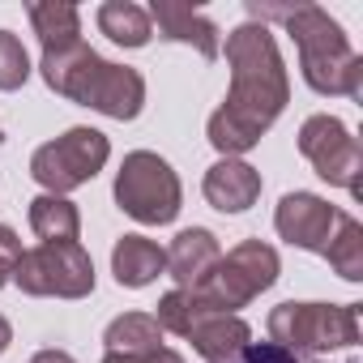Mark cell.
I'll return each mask as SVG.
<instances>
[{
    "label": "cell",
    "instance_id": "6da1fadb",
    "mask_svg": "<svg viewBox=\"0 0 363 363\" xmlns=\"http://www.w3.org/2000/svg\"><path fill=\"white\" fill-rule=\"evenodd\" d=\"M227 65L231 90L210 116L206 133L223 158H240L269 133V124L291 103V77L265 22H244L227 35Z\"/></svg>",
    "mask_w": 363,
    "mask_h": 363
},
{
    "label": "cell",
    "instance_id": "7a4b0ae2",
    "mask_svg": "<svg viewBox=\"0 0 363 363\" xmlns=\"http://www.w3.org/2000/svg\"><path fill=\"white\" fill-rule=\"evenodd\" d=\"M248 13L257 22L274 18L286 26V35L295 39L299 48V69H303V82L316 90V94H346V99H363V56L346 43L342 26L320 9V5H286V9H274V5H248Z\"/></svg>",
    "mask_w": 363,
    "mask_h": 363
},
{
    "label": "cell",
    "instance_id": "3957f363",
    "mask_svg": "<svg viewBox=\"0 0 363 363\" xmlns=\"http://www.w3.org/2000/svg\"><path fill=\"white\" fill-rule=\"evenodd\" d=\"M43 82L69 99L82 103L90 111H103L111 120H137L145 107V77L128 65H111L103 60L94 48L73 43L60 52H43Z\"/></svg>",
    "mask_w": 363,
    "mask_h": 363
},
{
    "label": "cell",
    "instance_id": "277c9868",
    "mask_svg": "<svg viewBox=\"0 0 363 363\" xmlns=\"http://www.w3.org/2000/svg\"><path fill=\"white\" fill-rule=\"evenodd\" d=\"M116 206L145 227H167L179 218L184 189L167 158H158L154 150H133L116 171Z\"/></svg>",
    "mask_w": 363,
    "mask_h": 363
},
{
    "label": "cell",
    "instance_id": "5b68a950",
    "mask_svg": "<svg viewBox=\"0 0 363 363\" xmlns=\"http://www.w3.org/2000/svg\"><path fill=\"white\" fill-rule=\"evenodd\" d=\"M278 269H282V261H278V252L269 244L244 240L227 257H218V265L210 269V278L201 286H193L189 295L206 312H231L235 316V308L252 303L261 291H269L278 282Z\"/></svg>",
    "mask_w": 363,
    "mask_h": 363
},
{
    "label": "cell",
    "instance_id": "8992f818",
    "mask_svg": "<svg viewBox=\"0 0 363 363\" xmlns=\"http://www.w3.org/2000/svg\"><path fill=\"white\" fill-rule=\"evenodd\" d=\"M269 342L295 354L342 350L359 342V303H278L269 312Z\"/></svg>",
    "mask_w": 363,
    "mask_h": 363
},
{
    "label": "cell",
    "instance_id": "52a82bcc",
    "mask_svg": "<svg viewBox=\"0 0 363 363\" xmlns=\"http://www.w3.org/2000/svg\"><path fill=\"white\" fill-rule=\"evenodd\" d=\"M107 158H111L107 133H99V128H69L65 137H56V141L35 150L30 175L52 197H65V193L90 184V179L107 167Z\"/></svg>",
    "mask_w": 363,
    "mask_h": 363
},
{
    "label": "cell",
    "instance_id": "ba28073f",
    "mask_svg": "<svg viewBox=\"0 0 363 363\" xmlns=\"http://www.w3.org/2000/svg\"><path fill=\"white\" fill-rule=\"evenodd\" d=\"M13 282L39 299H86L94 291V261L82 244H39L22 252Z\"/></svg>",
    "mask_w": 363,
    "mask_h": 363
},
{
    "label": "cell",
    "instance_id": "9c48e42d",
    "mask_svg": "<svg viewBox=\"0 0 363 363\" xmlns=\"http://www.w3.org/2000/svg\"><path fill=\"white\" fill-rule=\"evenodd\" d=\"M299 154L316 167L320 179H329V184H337L346 193H359L363 150L337 116H308L299 128Z\"/></svg>",
    "mask_w": 363,
    "mask_h": 363
},
{
    "label": "cell",
    "instance_id": "30bf717a",
    "mask_svg": "<svg viewBox=\"0 0 363 363\" xmlns=\"http://www.w3.org/2000/svg\"><path fill=\"white\" fill-rule=\"evenodd\" d=\"M337 218H342L337 206H329L325 197H316V193H286L278 201L274 227H278V235L291 248H303V252H320L325 257V244L333 240Z\"/></svg>",
    "mask_w": 363,
    "mask_h": 363
},
{
    "label": "cell",
    "instance_id": "8fae6325",
    "mask_svg": "<svg viewBox=\"0 0 363 363\" xmlns=\"http://www.w3.org/2000/svg\"><path fill=\"white\" fill-rule=\"evenodd\" d=\"M145 13H150V26H158L162 39L197 48L201 60H218V56H223V35H218V26H214L210 18H201L193 5H179V0H154Z\"/></svg>",
    "mask_w": 363,
    "mask_h": 363
},
{
    "label": "cell",
    "instance_id": "7c38bea8",
    "mask_svg": "<svg viewBox=\"0 0 363 363\" xmlns=\"http://www.w3.org/2000/svg\"><path fill=\"white\" fill-rule=\"evenodd\" d=\"M206 201L223 214H244L248 206H257L261 197V171L248 167L244 158H218L206 171V184H201Z\"/></svg>",
    "mask_w": 363,
    "mask_h": 363
},
{
    "label": "cell",
    "instance_id": "4fadbf2b",
    "mask_svg": "<svg viewBox=\"0 0 363 363\" xmlns=\"http://www.w3.org/2000/svg\"><path fill=\"white\" fill-rule=\"evenodd\" d=\"M223 248L214 240V231L206 227H189V231H179L167 248V274L179 282V291H193L210 278V269L218 265Z\"/></svg>",
    "mask_w": 363,
    "mask_h": 363
},
{
    "label": "cell",
    "instance_id": "5bb4252c",
    "mask_svg": "<svg viewBox=\"0 0 363 363\" xmlns=\"http://www.w3.org/2000/svg\"><path fill=\"white\" fill-rule=\"evenodd\" d=\"M184 337L193 342V350L206 359V363H218V359H227V354H235L240 346H248L252 342V329H248V320L244 316H231V312H197L193 316V325L184 329Z\"/></svg>",
    "mask_w": 363,
    "mask_h": 363
},
{
    "label": "cell",
    "instance_id": "9a60e30c",
    "mask_svg": "<svg viewBox=\"0 0 363 363\" xmlns=\"http://www.w3.org/2000/svg\"><path fill=\"white\" fill-rule=\"evenodd\" d=\"M111 274L120 286L141 291V286L158 282V274H167V252L145 235H124L111 248Z\"/></svg>",
    "mask_w": 363,
    "mask_h": 363
},
{
    "label": "cell",
    "instance_id": "2e32d148",
    "mask_svg": "<svg viewBox=\"0 0 363 363\" xmlns=\"http://www.w3.org/2000/svg\"><path fill=\"white\" fill-rule=\"evenodd\" d=\"M30 231L43 240V244H77L82 235V214L69 197H35L30 201Z\"/></svg>",
    "mask_w": 363,
    "mask_h": 363
},
{
    "label": "cell",
    "instance_id": "e0dca14e",
    "mask_svg": "<svg viewBox=\"0 0 363 363\" xmlns=\"http://www.w3.org/2000/svg\"><path fill=\"white\" fill-rule=\"evenodd\" d=\"M103 346H107V354H150L162 346V329L150 312H124L107 325Z\"/></svg>",
    "mask_w": 363,
    "mask_h": 363
},
{
    "label": "cell",
    "instance_id": "ac0fdd59",
    "mask_svg": "<svg viewBox=\"0 0 363 363\" xmlns=\"http://www.w3.org/2000/svg\"><path fill=\"white\" fill-rule=\"evenodd\" d=\"M30 22H35V35H39L43 52H60V48L82 43V13L73 5L35 0V5H30Z\"/></svg>",
    "mask_w": 363,
    "mask_h": 363
},
{
    "label": "cell",
    "instance_id": "d6986e66",
    "mask_svg": "<svg viewBox=\"0 0 363 363\" xmlns=\"http://www.w3.org/2000/svg\"><path fill=\"white\" fill-rule=\"evenodd\" d=\"M99 30L120 48H145L150 35H154L150 13L141 5H133V0H107L99 9Z\"/></svg>",
    "mask_w": 363,
    "mask_h": 363
},
{
    "label": "cell",
    "instance_id": "ffe728a7",
    "mask_svg": "<svg viewBox=\"0 0 363 363\" xmlns=\"http://www.w3.org/2000/svg\"><path fill=\"white\" fill-rule=\"evenodd\" d=\"M325 261L346 282H363V227H359V218H350V214L337 218V231L325 244Z\"/></svg>",
    "mask_w": 363,
    "mask_h": 363
},
{
    "label": "cell",
    "instance_id": "44dd1931",
    "mask_svg": "<svg viewBox=\"0 0 363 363\" xmlns=\"http://www.w3.org/2000/svg\"><path fill=\"white\" fill-rule=\"evenodd\" d=\"M30 77V56L13 30H0V90H22Z\"/></svg>",
    "mask_w": 363,
    "mask_h": 363
},
{
    "label": "cell",
    "instance_id": "7402d4cb",
    "mask_svg": "<svg viewBox=\"0 0 363 363\" xmlns=\"http://www.w3.org/2000/svg\"><path fill=\"white\" fill-rule=\"evenodd\" d=\"M218 363H316V359L312 354H295V350H286L278 342H248V346H240L235 354H227Z\"/></svg>",
    "mask_w": 363,
    "mask_h": 363
},
{
    "label": "cell",
    "instance_id": "603a6c76",
    "mask_svg": "<svg viewBox=\"0 0 363 363\" xmlns=\"http://www.w3.org/2000/svg\"><path fill=\"white\" fill-rule=\"evenodd\" d=\"M18 261H22V240H18V231H13V227L0 223V286L13 282Z\"/></svg>",
    "mask_w": 363,
    "mask_h": 363
},
{
    "label": "cell",
    "instance_id": "cb8c5ba5",
    "mask_svg": "<svg viewBox=\"0 0 363 363\" xmlns=\"http://www.w3.org/2000/svg\"><path fill=\"white\" fill-rule=\"evenodd\" d=\"M103 363H184V354L158 346V350H150V354H103Z\"/></svg>",
    "mask_w": 363,
    "mask_h": 363
},
{
    "label": "cell",
    "instance_id": "d4e9b609",
    "mask_svg": "<svg viewBox=\"0 0 363 363\" xmlns=\"http://www.w3.org/2000/svg\"><path fill=\"white\" fill-rule=\"evenodd\" d=\"M30 363H73V354H65V350H39Z\"/></svg>",
    "mask_w": 363,
    "mask_h": 363
},
{
    "label": "cell",
    "instance_id": "484cf974",
    "mask_svg": "<svg viewBox=\"0 0 363 363\" xmlns=\"http://www.w3.org/2000/svg\"><path fill=\"white\" fill-rule=\"evenodd\" d=\"M9 342H13V325H9L5 316H0V354L9 350Z\"/></svg>",
    "mask_w": 363,
    "mask_h": 363
}]
</instances>
